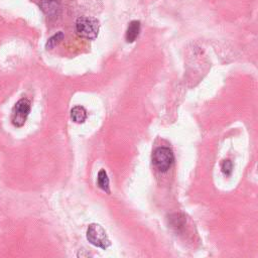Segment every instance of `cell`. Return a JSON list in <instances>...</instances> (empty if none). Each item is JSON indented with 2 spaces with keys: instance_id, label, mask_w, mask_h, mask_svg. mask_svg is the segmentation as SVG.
<instances>
[{
  "instance_id": "cell-1",
  "label": "cell",
  "mask_w": 258,
  "mask_h": 258,
  "mask_svg": "<svg viewBox=\"0 0 258 258\" xmlns=\"http://www.w3.org/2000/svg\"><path fill=\"white\" fill-rule=\"evenodd\" d=\"M99 29V21L94 17L81 16L76 21V32L82 38L95 39L98 36Z\"/></svg>"
},
{
  "instance_id": "cell-2",
  "label": "cell",
  "mask_w": 258,
  "mask_h": 258,
  "mask_svg": "<svg viewBox=\"0 0 258 258\" xmlns=\"http://www.w3.org/2000/svg\"><path fill=\"white\" fill-rule=\"evenodd\" d=\"M174 161V155L170 148L168 147H157L152 153V162L155 167L161 171H167Z\"/></svg>"
},
{
  "instance_id": "cell-3",
  "label": "cell",
  "mask_w": 258,
  "mask_h": 258,
  "mask_svg": "<svg viewBox=\"0 0 258 258\" xmlns=\"http://www.w3.org/2000/svg\"><path fill=\"white\" fill-rule=\"evenodd\" d=\"M87 239L92 245L101 249H107L111 245L106 231L101 225L96 223L89 225L87 229Z\"/></svg>"
},
{
  "instance_id": "cell-4",
  "label": "cell",
  "mask_w": 258,
  "mask_h": 258,
  "mask_svg": "<svg viewBox=\"0 0 258 258\" xmlns=\"http://www.w3.org/2000/svg\"><path fill=\"white\" fill-rule=\"evenodd\" d=\"M30 113V102L27 99H20L12 109L11 121L16 127L24 125L28 115Z\"/></svg>"
},
{
  "instance_id": "cell-5",
  "label": "cell",
  "mask_w": 258,
  "mask_h": 258,
  "mask_svg": "<svg viewBox=\"0 0 258 258\" xmlns=\"http://www.w3.org/2000/svg\"><path fill=\"white\" fill-rule=\"evenodd\" d=\"M140 21L138 20H132L128 27H127V30H126V33H125V38H126V41L129 42V43H132L135 41V39L138 37L139 35V32H140Z\"/></svg>"
},
{
  "instance_id": "cell-6",
  "label": "cell",
  "mask_w": 258,
  "mask_h": 258,
  "mask_svg": "<svg viewBox=\"0 0 258 258\" xmlns=\"http://www.w3.org/2000/svg\"><path fill=\"white\" fill-rule=\"evenodd\" d=\"M87 111L82 106H76L71 110V118L75 123H84L87 119Z\"/></svg>"
},
{
  "instance_id": "cell-7",
  "label": "cell",
  "mask_w": 258,
  "mask_h": 258,
  "mask_svg": "<svg viewBox=\"0 0 258 258\" xmlns=\"http://www.w3.org/2000/svg\"><path fill=\"white\" fill-rule=\"evenodd\" d=\"M97 183L101 189H103L105 192L108 195L110 194V186H109V178L107 175V172L105 169H100L98 172V177H97Z\"/></svg>"
},
{
  "instance_id": "cell-8",
  "label": "cell",
  "mask_w": 258,
  "mask_h": 258,
  "mask_svg": "<svg viewBox=\"0 0 258 258\" xmlns=\"http://www.w3.org/2000/svg\"><path fill=\"white\" fill-rule=\"evenodd\" d=\"M63 37H64V35H63V33H62L61 31L56 32L54 35H52V36L47 40V42H46V44H45V48H46V49H52L53 47H55V46L63 39Z\"/></svg>"
},
{
  "instance_id": "cell-9",
  "label": "cell",
  "mask_w": 258,
  "mask_h": 258,
  "mask_svg": "<svg viewBox=\"0 0 258 258\" xmlns=\"http://www.w3.org/2000/svg\"><path fill=\"white\" fill-rule=\"evenodd\" d=\"M221 169H222V172L226 176H230L232 173V170H233V164H232L231 160H229V159L223 160V162L221 164Z\"/></svg>"
}]
</instances>
